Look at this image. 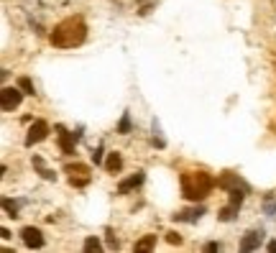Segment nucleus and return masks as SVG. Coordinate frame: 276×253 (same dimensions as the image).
I'll use <instances>...</instances> for the list:
<instances>
[{"instance_id": "nucleus-7", "label": "nucleus", "mask_w": 276, "mask_h": 253, "mask_svg": "<svg viewBox=\"0 0 276 253\" xmlns=\"http://www.w3.org/2000/svg\"><path fill=\"white\" fill-rule=\"evenodd\" d=\"M21 238H23V243H26L29 248H41V245H44V235H41V230L34 227V225L23 227V230H21Z\"/></svg>"}, {"instance_id": "nucleus-10", "label": "nucleus", "mask_w": 276, "mask_h": 253, "mask_svg": "<svg viewBox=\"0 0 276 253\" xmlns=\"http://www.w3.org/2000/svg\"><path fill=\"white\" fill-rule=\"evenodd\" d=\"M141 184H143V171H136L133 176H128L126 182H120L118 192H120V194H126V192H131V189H136V187H141Z\"/></svg>"}, {"instance_id": "nucleus-3", "label": "nucleus", "mask_w": 276, "mask_h": 253, "mask_svg": "<svg viewBox=\"0 0 276 253\" xmlns=\"http://www.w3.org/2000/svg\"><path fill=\"white\" fill-rule=\"evenodd\" d=\"M21 97H23L21 87H3V92H0V108H3L6 113H11V110H16L21 105Z\"/></svg>"}, {"instance_id": "nucleus-13", "label": "nucleus", "mask_w": 276, "mask_h": 253, "mask_svg": "<svg viewBox=\"0 0 276 253\" xmlns=\"http://www.w3.org/2000/svg\"><path fill=\"white\" fill-rule=\"evenodd\" d=\"M238 207H240V205H233V202H230L228 207H222V210H220V220H225V222H230V220L235 217V212H238Z\"/></svg>"}, {"instance_id": "nucleus-16", "label": "nucleus", "mask_w": 276, "mask_h": 253, "mask_svg": "<svg viewBox=\"0 0 276 253\" xmlns=\"http://www.w3.org/2000/svg\"><path fill=\"white\" fill-rule=\"evenodd\" d=\"M18 87H21L26 95H36V90H34V82H31L29 77H21V80H18Z\"/></svg>"}, {"instance_id": "nucleus-24", "label": "nucleus", "mask_w": 276, "mask_h": 253, "mask_svg": "<svg viewBox=\"0 0 276 253\" xmlns=\"http://www.w3.org/2000/svg\"><path fill=\"white\" fill-rule=\"evenodd\" d=\"M138 3H143V0H138Z\"/></svg>"}, {"instance_id": "nucleus-6", "label": "nucleus", "mask_w": 276, "mask_h": 253, "mask_svg": "<svg viewBox=\"0 0 276 253\" xmlns=\"http://www.w3.org/2000/svg\"><path fill=\"white\" fill-rule=\"evenodd\" d=\"M57 133H59V146H62V151H64V154H74V143H77L80 133H69V131L62 128V125H57Z\"/></svg>"}, {"instance_id": "nucleus-4", "label": "nucleus", "mask_w": 276, "mask_h": 253, "mask_svg": "<svg viewBox=\"0 0 276 253\" xmlns=\"http://www.w3.org/2000/svg\"><path fill=\"white\" fill-rule=\"evenodd\" d=\"M67 174H69V182L74 184V187H85L87 182H90V166H85V164H69L67 166Z\"/></svg>"}, {"instance_id": "nucleus-5", "label": "nucleus", "mask_w": 276, "mask_h": 253, "mask_svg": "<svg viewBox=\"0 0 276 253\" xmlns=\"http://www.w3.org/2000/svg\"><path fill=\"white\" fill-rule=\"evenodd\" d=\"M49 136V123L46 120H36L34 125H31V131H29V136H26V146H34V143H41L44 138Z\"/></svg>"}, {"instance_id": "nucleus-8", "label": "nucleus", "mask_w": 276, "mask_h": 253, "mask_svg": "<svg viewBox=\"0 0 276 253\" xmlns=\"http://www.w3.org/2000/svg\"><path fill=\"white\" fill-rule=\"evenodd\" d=\"M263 240V230H248L240 240V250H256Z\"/></svg>"}, {"instance_id": "nucleus-19", "label": "nucleus", "mask_w": 276, "mask_h": 253, "mask_svg": "<svg viewBox=\"0 0 276 253\" xmlns=\"http://www.w3.org/2000/svg\"><path fill=\"white\" fill-rule=\"evenodd\" d=\"M166 240H169L171 245H174V243L179 245V243H182V235H179V233H166Z\"/></svg>"}, {"instance_id": "nucleus-21", "label": "nucleus", "mask_w": 276, "mask_h": 253, "mask_svg": "<svg viewBox=\"0 0 276 253\" xmlns=\"http://www.w3.org/2000/svg\"><path fill=\"white\" fill-rule=\"evenodd\" d=\"M92 161H95V164H100V161H103V148H97V151L92 154Z\"/></svg>"}, {"instance_id": "nucleus-15", "label": "nucleus", "mask_w": 276, "mask_h": 253, "mask_svg": "<svg viewBox=\"0 0 276 253\" xmlns=\"http://www.w3.org/2000/svg\"><path fill=\"white\" fill-rule=\"evenodd\" d=\"M3 210H6L11 217H18V202H13V199H8V197L3 199Z\"/></svg>"}, {"instance_id": "nucleus-9", "label": "nucleus", "mask_w": 276, "mask_h": 253, "mask_svg": "<svg viewBox=\"0 0 276 253\" xmlns=\"http://www.w3.org/2000/svg\"><path fill=\"white\" fill-rule=\"evenodd\" d=\"M202 215H205L202 207H192V210H182V212H177L174 220H179V222H197Z\"/></svg>"}, {"instance_id": "nucleus-11", "label": "nucleus", "mask_w": 276, "mask_h": 253, "mask_svg": "<svg viewBox=\"0 0 276 253\" xmlns=\"http://www.w3.org/2000/svg\"><path fill=\"white\" fill-rule=\"evenodd\" d=\"M120 166H123V159H120V154H110V156H108V161H105V169L115 174Z\"/></svg>"}, {"instance_id": "nucleus-23", "label": "nucleus", "mask_w": 276, "mask_h": 253, "mask_svg": "<svg viewBox=\"0 0 276 253\" xmlns=\"http://www.w3.org/2000/svg\"><path fill=\"white\" fill-rule=\"evenodd\" d=\"M268 250H271V253H276V240H271V243H268Z\"/></svg>"}, {"instance_id": "nucleus-20", "label": "nucleus", "mask_w": 276, "mask_h": 253, "mask_svg": "<svg viewBox=\"0 0 276 253\" xmlns=\"http://www.w3.org/2000/svg\"><path fill=\"white\" fill-rule=\"evenodd\" d=\"M108 245H110L113 250L118 248V240H115V235H113V233H108Z\"/></svg>"}, {"instance_id": "nucleus-17", "label": "nucleus", "mask_w": 276, "mask_h": 253, "mask_svg": "<svg viewBox=\"0 0 276 253\" xmlns=\"http://www.w3.org/2000/svg\"><path fill=\"white\" fill-rule=\"evenodd\" d=\"M85 250H87V253H97V250H103V245H100L97 238H87V240H85Z\"/></svg>"}, {"instance_id": "nucleus-12", "label": "nucleus", "mask_w": 276, "mask_h": 253, "mask_svg": "<svg viewBox=\"0 0 276 253\" xmlns=\"http://www.w3.org/2000/svg\"><path fill=\"white\" fill-rule=\"evenodd\" d=\"M151 248H156V235H143L136 243V250H151Z\"/></svg>"}, {"instance_id": "nucleus-22", "label": "nucleus", "mask_w": 276, "mask_h": 253, "mask_svg": "<svg viewBox=\"0 0 276 253\" xmlns=\"http://www.w3.org/2000/svg\"><path fill=\"white\" fill-rule=\"evenodd\" d=\"M205 250L215 253V250H220V243H207V245H205Z\"/></svg>"}, {"instance_id": "nucleus-18", "label": "nucleus", "mask_w": 276, "mask_h": 253, "mask_svg": "<svg viewBox=\"0 0 276 253\" xmlns=\"http://www.w3.org/2000/svg\"><path fill=\"white\" fill-rule=\"evenodd\" d=\"M118 131H120V133H128V131H131V115H128V113L123 115V120H120V125H118Z\"/></svg>"}, {"instance_id": "nucleus-1", "label": "nucleus", "mask_w": 276, "mask_h": 253, "mask_svg": "<svg viewBox=\"0 0 276 253\" xmlns=\"http://www.w3.org/2000/svg\"><path fill=\"white\" fill-rule=\"evenodd\" d=\"M85 36H87V26H85V21L82 18H67V21H62L59 26H54V31H52V44L54 46H59V49H74V46H80L82 41H85Z\"/></svg>"}, {"instance_id": "nucleus-2", "label": "nucleus", "mask_w": 276, "mask_h": 253, "mask_svg": "<svg viewBox=\"0 0 276 253\" xmlns=\"http://www.w3.org/2000/svg\"><path fill=\"white\" fill-rule=\"evenodd\" d=\"M212 187H215V179L210 174H205V171H187V174H182V192L192 202L205 199L212 192Z\"/></svg>"}, {"instance_id": "nucleus-14", "label": "nucleus", "mask_w": 276, "mask_h": 253, "mask_svg": "<svg viewBox=\"0 0 276 253\" xmlns=\"http://www.w3.org/2000/svg\"><path fill=\"white\" fill-rule=\"evenodd\" d=\"M34 166H39V169H41V176H44V179H49V182H52V179H57V174H54V171H49V169L44 166V161H41L39 156L34 159Z\"/></svg>"}]
</instances>
